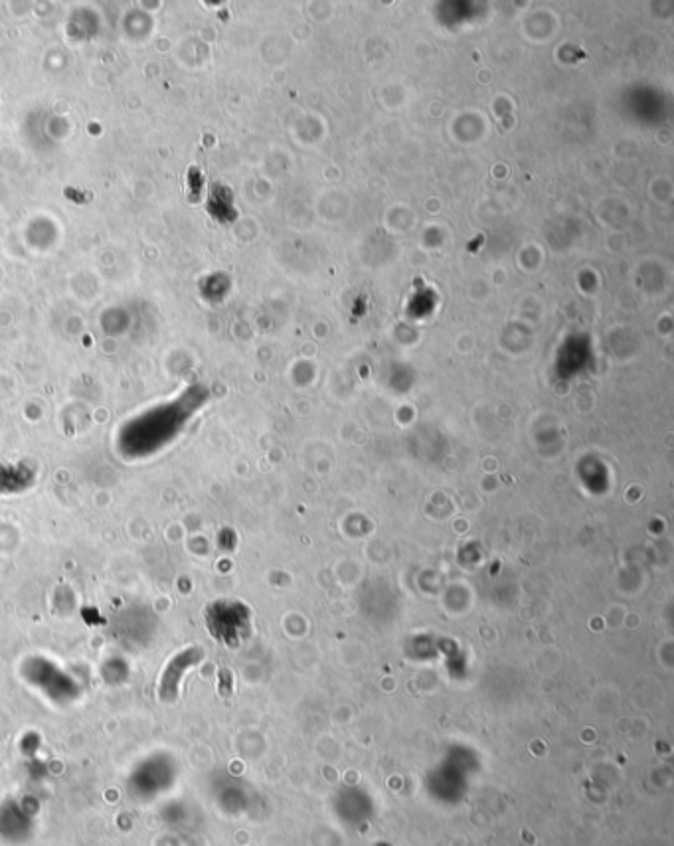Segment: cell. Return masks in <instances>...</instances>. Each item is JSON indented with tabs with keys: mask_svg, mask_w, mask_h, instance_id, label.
<instances>
[{
	"mask_svg": "<svg viewBox=\"0 0 674 846\" xmlns=\"http://www.w3.org/2000/svg\"><path fill=\"white\" fill-rule=\"evenodd\" d=\"M200 659H202V651L198 647H190L174 655L159 680V698L165 702H174L180 694L182 678L190 669H194V665Z\"/></svg>",
	"mask_w": 674,
	"mask_h": 846,
	"instance_id": "6da1fadb",
	"label": "cell"
}]
</instances>
